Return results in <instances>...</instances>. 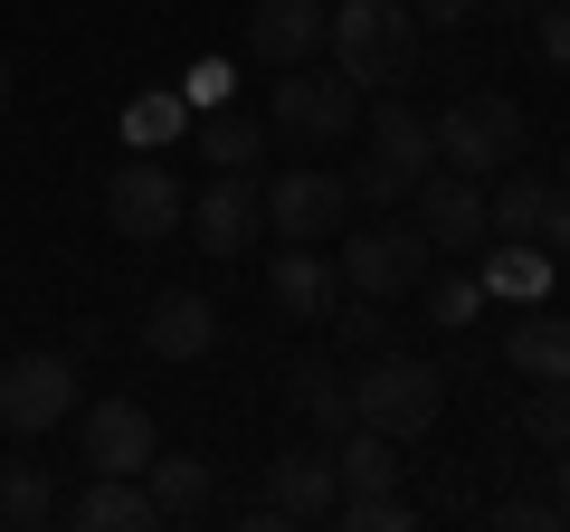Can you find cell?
I'll list each match as a JSON object with an SVG mask.
<instances>
[{
  "label": "cell",
  "mask_w": 570,
  "mask_h": 532,
  "mask_svg": "<svg viewBox=\"0 0 570 532\" xmlns=\"http://www.w3.org/2000/svg\"><path fill=\"white\" fill-rule=\"evenodd\" d=\"M409 10H419V20H438V29H466V20H475V0H409Z\"/></svg>",
  "instance_id": "34"
},
{
  "label": "cell",
  "mask_w": 570,
  "mask_h": 532,
  "mask_svg": "<svg viewBox=\"0 0 570 532\" xmlns=\"http://www.w3.org/2000/svg\"><path fill=\"white\" fill-rule=\"evenodd\" d=\"M475 276H485V295H513V305H542V295H551V247H542V238H494Z\"/></svg>",
  "instance_id": "19"
},
{
  "label": "cell",
  "mask_w": 570,
  "mask_h": 532,
  "mask_svg": "<svg viewBox=\"0 0 570 532\" xmlns=\"http://www.w3.org/2000/svg\"><path fill=\"white\" fill-rule=\"evenodd\" d=\"M428 257H438V247L419 238V219H409V228L381 219V228H362V238L333 247L343 286H352V295H381V305H390V295H419V286H428Z\"/></svg>",
  "instance_id": "5"
},
{
  "label": "cell",
  "mask_w": 570,
  "mask_h": 532,
  "mask_svg": "<svg viewBox=\"0 0 570 532\" xmlns=\"http://www.w3.org/2000/svg\"><path fill=\"white\" fill-rule=\"evenodd\" d=\"M257 200H266V228H276V238H305V247L343 238V219H352V181H343V171H324V162L276 171Z\"/></svg>",
  "instance_id": "6"
},
{
  "label": "cell",
  "mask_w": 570,
  "mask_h": 532,
  "mask_svg": "<svg viewBox=\"0 0 570 532\" xmlns=\"http://www.w3.org/2000/svg\"><path fill=\"white\" fill-rule=\"evenodd\" d=\"M551 456H561V523H570V447H551Z\"/></svg>",
  "instance_id": "37"
},
{
  "label": "cell",
  "mask_w": 570,
  "mask_h": 532,
  "mask_svg": "<svg viewBox=\"0 0 570 532\" xmlns=\"http://www.w3.org/2000/svg\"><path fill=\"white\" fill-rule=\"evenodd\" d=\"M142 494H153V513L163 523H190V513H209V456H181V447H153V466H142Z\"/></svg>",
  "instance_id": "20"
},
{
  "label": "cell",
  "mask_w": 570,
  "mask_h": 532,
  "mask_svg": "<svg viewBox=\"0 0 570 532\" xmlns=\"http://www.w3.org/2000/svg\"><path fill=\"white\" fill-rule=\"evenodd\" d=\"M266 295H276V314H295V324H324V314L343 305V266H333L324 247L285 238L276 257H266Z\"/></svg>",
  "instance_id": "12"
},
{
  "label": "cell",
  "mask_w": 570,
  "mask_h": 532,
  "mask_svg": "<svg viewBox=\"0 0 570 532\" xmlns=\"http://www.w3.org/2000/svg\"><path fill=\"white\" fill-rule=\"evenodd\" d=\"M266 504H276L285 523H333V504H343L333 447H285V456H266Z\"/></svg>",
  "instance_id": "13"
},
{
  "label": "cell",
  "mask_w": 570,
  "mask_h": 532,
  "mask_svg": "<svg viewBox=\"0 0 570 532\" xmlns=\"http://www.w3.org/2000/svg\"><path fill=\"white\" fill-rule=\"evenodd\" d=\"M190 96H200V105H219V96H228V67H219V58H209V67H190Z\"/></svg>",
  "instance_id": "35"
},
{
  "label": "cell",
  "mask_w": 570,
  "mask_h": 532,
  "mask_svg": "<svg viewBox=\"0 0 570 532\" xmlns=\"http://www.w3.org/2000/svg\"><path fill=\"white\" fill-rule=\"evenodd\" d=\"M523 428L542 437V447H570V381H532V400H523Z\"/></svg>",
  "instance_id": "27"
},
{
  "label": "cell",
  "mask_w": 570,
  "mask_h": 532,
  "mask_svg": "<svg viewBox=\"0 0 570 532\" xmlns=\"http://www.w3.org/2000/svg\"><path fill=\"white\" fill-rule=\"evenodd\" d=\"M532 48H542V67H570V0L532 10Z\"/></svg>",
  "instance_id": "31"
},
{
  "label": "cell",
  "mask_w": 570,
  "mask_h": 532,
  "mask_svg": "<svg viewBox=\"0 0 570 532\" xmlns=\"http://www.w3.org/2000/svg\"><path fill=\"white\" fill-rule=\"evenodd\" d=\"M438 410H448V371L419 362V352H371V371L352 381V418L381 428V437H400V447L438 428Z\"/></svg>",
  "instance_id": "2"
},
{
  "label": "cell",
  "mask_w": 570,
  "mask_h": 532,
  "mask_svg": "<svg viewBox=\"0 0 570 532\" xmlns=\"http://www.w3.org/2000/svg\"><path fill=\"white\" fill-rule=\"evenodd\" d=\"M542 209H551V181H542V171H504V181L485 190L494 238H542Z\"/></svg>",
  "instance_id": "22"
},
{
  "label": "cell",
  "mask_w": 570,
  "mask_h": 532,
  "mask_svg": "<svg viewBox=\"0 0 570 532\" xmlns=\"http://www.w3.org/2000/svg\"><path fill=\"white\" fill-rule=\"evenodd\" d=\"M77 437H86V475H142L153 447H163V428H153L142 400H96Z\"/></svg>",
  "instance_id": "11"
},
{
  "label": "cell",
  "mask_w": 570,
  "mask_h": 532,
  "mask_svg": "<svg viewBox=\"0 0 570 532\" xmlns=\"http://www.w3.org/2000/svg\"><path fill=\"white\" fill-rule=\"evenodd\" d=\"M428 134H438V162L475 171V181H494L504 162H523V105L494 96V86H466V96L428 124Z\"/></svg>",
  "instance_id": "3"
},
{
  "label": "cell",
  "mask_w": 570,
  "mask_h": 532,
  "mask_svg": "<svg viewBox=\"0 0 570 532\" xmlns=\"http://www.w3.org/2000/svg\"><path fill=\"white\" fill-rule=\"evenodd\" d=\"M209 343H219V305L209 295H190V286L153 295V314H142V352L153 362H200Z\"/></svg>",
  "instance_id": "15"
},
{
  "label": "cell",
  "mask_w": 570,
  "mask_h": 532,
  "mask_svg": "<svg viewBox=\"0 0 570 532\" xmlns=\"http://www.w3.org/2000/svg\"><path fill=\"white\" fill-rule=\"evenodd\" d=\"M105 219H115V238H171V228L190 219V190L171 181V162L134 152V162L105 181Z\"/></svg>",
  "instance_id": "8"
},
{
  "label": "cell",
  "mask_w": 570,
  "mask_h": 532,
  "mask_svg": "<svg viewBox=\"0 0 570 532\" xmlns=\"http://www.w3.org/2000/svg\"><path fill=\"white\" fill-rule=\"evenodd\" d=\"M181 96H134V105H124V144H134V152H163V144H181Z\"/></svg>",
  "instance_id": "24"
},
{
  "label": "cell",
  "mask_w": 570,
  "mask_h": 532,
  "mask_svg": "<svg viewBox=\"0 0 570 532\" xmlns=\"http://www.w3.org/2000/svg\"><path fill=\"white\" fill-rule=\"evenodd\" d=\"M419 238L438 247V257H475V247L494 238L485 181H475V171H428L419 181Z\"/></svg>",
  "instance_id": "9"
},
{
  "label": "cell",
  "mask_w": 570,
  "mask_h": 532,
  "mask_svg": "<svg viewBox=\"0 0 570 532\" xmlns=\"http://www.w3.org/2000/svg\"><path fill=\"white\" fill-rule=\"evenodd\" d=\"M10 86H20V67H10V48H0V105H10Z\"/></svg>",
  "instance_id": "38"
},
{
  "label": "cell",
  "mask_w": 570,
  "mask_h": 532,
  "mask_svg": "<svg viewBox=\"0 0 570 532\" xmlns=\"http://www.w3.org/2000/svg\"><path fill=\"white\" fill-rule=\"evenodd\" d=\"M48 513H58V494H48V475L39 466H0V523H48Z\"/></svg>",
  "instance_id": "25"
},
{
  "label": "cell",
  "mask_w": 570,
  "mask_h": 532,
  "mask_svg": "<svg viewBox=\"0 0 570 532\" xmlns=\"http://www.w3.org/2000/svg\"><path fill=\"white\" fill-rule=\"evenodd\" d=\"M324 48L362 96L371 86H409L419 77V10H400V0H343L324 20Z\"/></svg>",
  "instance_id": "1"
},
{
  "label": "cell",
  "mask_w": 570,
  "mask_h": 532,
  "mask_svg": "<svg viewBox=\"0 0 570 532\" xmlns=\"http://www.w3.org/2000/svg\"><path fill=\"white\" fill-rule=\"evenodd\" d=\"M561 190H570V152H561Z\"/></svg>",
  "instance_id": "39"
},
{
  "label": "cell",
  "mask_w": 570,
  "mask_h": 532,
  "mask_svg": "<svg viewBox=\"0 0 570 532\" xmlns=\"http://www.w3.org/2000/svg\"><path fill=\"white\" fill-rule=\"evenodd\" d=\"M542 247H551V257H570V190L561 181H551V209H542Z\"/></svg>",
  "instance_id": "32"
},
{
  "label": "cell",
  "mask_w": 570,
  "mask_h": 532,
  "mask_svg": "<svg viewBox=\"0 0 570 532\" xmlns=\"http://www.w3.org/2000/svg\"><path fill=\"white\" fill-rule=\"evenodd\" d=\"M485 314V276H438L428 286V324H475Z\"/></svg>",
  "instance_id": "28"
},
{
  "label": "cell",
  "mask_w": 570,
  "mask_h": 532,
  "mask_svg": "<svg viewBox=\"0 0 570 532\" xmlns=\"http://www.w3.org/2000/svg\"><path fill=\"white\" fill-rule=\"evenodd\" d=\"M551 504H494V532H542Z\"/></svg>",
  "instance_id": "33"
},
{
  "label": "cell",
  "mask_w": 570,
  "mask_h": 532,
  "mask_svg": "<svg viewBox=\"0 0 570 532\" xmlns=\"http://www.w3.org/2000/svg\"><path fill=\"white\" fill-rule=\"evenodd\" d=\"M333 324H343L352 352H390V314H381V295H352V305H333Z\"/></svg>",
  "instance_id": "29"
},
{
  "label": "cell",
  "mask_w": 570,
  "mask_h": 532,
  "mask_svg": "<svg viewBox=\"0 0 570 532\" xmlns=\"http://www.w3.org/2000/svg\"><path fill=\"white\" fill-rule=\"evenodd\" d=\"M285 390H295V410H305L324 437H352V428H362V418H352V381H343L333 362H295V371H285Z\"/></svg>",
  "instance_id": "21"
},
{
  "label": "cell",
  "mask_w": 570,
  "mask_h": 532,
  "mask_svg": "<svg viewBox=\"0 0 570 532\" xmlns=\"http://www.w3.org/2000/svg\"><path fill=\"white\" fill-rule=\"evenodd\" d=\"M504 362L523 371V381H570V314H551V295L504 333Z\"/></svg>",
  "instance_id": "17"
},
{
  "label": "cell",
  "mask_w": 570,
  "mask_h": 532,
  "mask_svg": "<svg viewBox=\"0 0 570 532\" xmlns=\"http://www.w3.org/2000/svg\"><path fill=\"white\" fill-rule=\"evenodd\" d=\"M257 219H266V200H257V181L247 171H209V190L190 200V247L200 257H247V238H257Z\"/></svg>",
  "instance_id": "10"
},
{
  "label": "cell",
  "mask_w": 570,
  "mask_h": 532,
  "mask_svg": "<svg viewBox=\"0 0 570 532\" xmlns=\"http://www.w3.org/2000/svg\"><path fill=\"white\" fill-rule=\"evenodd\" d=\"M333 523H343V532H409L419 513H409V494L390 485V494H343V504H333Z\"/></svg>",
  "instance_id": "26"
},
{
  "label": "cell",
  "mask_w": 570,
  "mask_h": 532,
  "mask_svg": "<svg viewBox=\"0 0 570 532\" xmlns=\"http://www.w3.org/2000/svg\"><path fill=\"white\" fill-rule=\"evenodd\" d=\"M400 190H419V181H409L400 162H381V152H371V162L352 171V200H371V209H390V200H400Z\"/></svg>",
  "instance_id": "30"
},
{
  "label": "cell",
  "mask_w": 570,
  "mask_h": 532,
  "mask_svg": "<svg viewBox=\"0 0 570 532\" xmlns=\"http://www.w3.org/2000/svg\"><path fill=\"white\" fill-rule=\"evenodd\" d=\"M362 124H371V152H381V162H400L409 181H428V162H438V134H428V115H409V105L390 96V105H362Z\"/></svg>",
  "instance_id": "18"
},
{
  "label": "cell",
  "mask_w": 570,
  "mask_h": 532,
  "mask_svg": "<svg viewBox=\"0 0 570 532\" xmlns=\"http://www.w3.org/2000/svg\"><path fill=\"white\" fill-rule=\"evenodd\" d=\"M266 124L276 134H295V144H343L352 124H362V86L333 67V77H314V67H276V96H266Z\"/></svg>",
  "instance_id": "4"
},
{
  "label": "cell",
  "mask_w": 570,
  "mask_h": 532,
  "mask_svg": "<svg viewBox=\"0 0 570 532\" xmlns=\"http://www.w3.org/2000/svg\"><path fill=\"white\" fill-rule=\"evenodd\" d=\"M324 0H257L247 10V58L257 67H305L314 48H324Z\"/></svg>",
  "instance_id": "14"
},
{
  "label": "cell",
  "mask_w": 570,
  "mask_h": 532,
  "mask_svg": "<svg viewBox=\"0 0 570 532\" xmlns=\"http://www.w3.org/2000/svg\"><path fill=\"white\" fill-rule=\"evenodd\" d=\"M58 418H77V362H67V352H20V362H0V428L10 437H48Z\"/></svg>",
  "instance_id": "7"
},
{
  "label": "cell",
  "mask_w": 570,
  "mask_h": 532,
  "mask_svg": "<svg viewBox=\"0 0 570 532\" xmlns=\"http://www.w3.org/2000/svg\"><path fill=\"white\" fill-rule=\"evenodd\" d=\"M200 162H209V171H257V162H266V124L219 105V115L200 124Z\"/></svg>",
  "instance_id": "23"
},
{
  "label": "cell",
  "mask_w": 570,
  "mask_h": 532,
  "mask_svg": "<svg viewBox=\"0 0 570 532\" xmlns=\"http://www.w3.org/2000/svg\"><path fill=\"white\" fill-rule=\"evenodd\" d=\"M67 523H77V532H153L163 513H153L142 475H86V494L67 504Z\"/></svg>",
  "instance_id": "16"
},
{
  "label": "cell",
  "mask_w": 570,
  "mask_h": 532,
  "mask_svg": "<svg viewBox=\"0 0 570 532\" xmlns=\"http://www.w3.org/2000/svg\"><path fill=\"white\" fill-rule=\"evenodd\" d=\"M523 10H542V0H475V20H523Z\"/></svg>",
  "instance_id": "36"
}]
</instances>
